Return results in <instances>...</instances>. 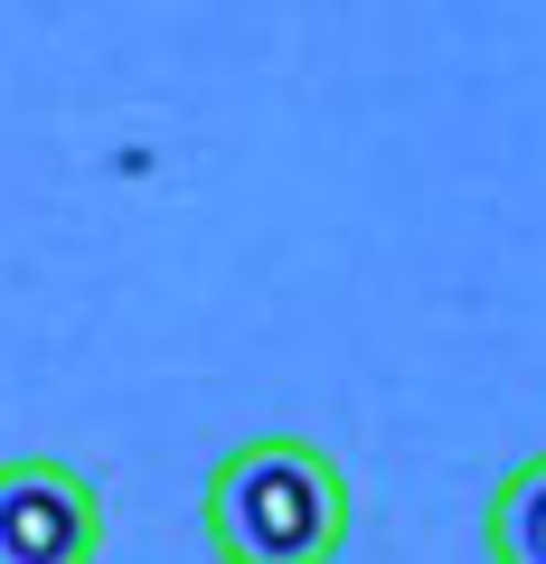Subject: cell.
Segmentation results:
<instances>
[{
	"instance_id": "1",
	"label": "cell",
	"mask_w": 546,
	"mask_h": 564,
	"mask_svg": "<svg viewBox=\"0 0 546 564\" xmlns=\"http://www.w3.org/2000/svg\"><path fill=\"white\" fill-rule=\"evenodd\" d=\"M207 555L217 564H340L349 545V470L302 433L236 443L207 470Z\"/></svg>"
},
{
	"instance_id": "2",
	"label": "cell",
	"mask_w": 546,
	"mask_h": 564,
	"mask_svg": "<svg viewBox=\"0 0 546 564\" xmlns=\"http://www.w3.org/2000/svg\"><path fill=\"white\" fill-rule=\"evenodd\" d=\"M0 564H104V489L57 452L0 462Z\"/></svg>"
},
{
	"instance_id": "3",
	"label": "cell",
	"mask_w": 546,
	"mask_h": 564,
	"mask_svg": "<svg viewBox=\"0 0 546 564\" xmlns=\"http://www.w3.org/2000/svg\"><path fill=\"white\" fill-rule=\"evenodd\" d=\"M481 545H490V564H546V452H527V462L490 489Z\"/></svg>"
}]
</instances>
